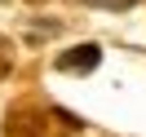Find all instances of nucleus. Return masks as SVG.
Returning a JSON list of instances; mask_svg holds the SVG:
<instances>
[{
  "instance_id": "f257e3e1",
  "label": "nucleus",
  "mask_w": 146,
  "mask_h": 137,
  "mask_svg": "<svg viewBox=\"0 0 146 137\" xmlns=\"http://www.w3.org/2000/svg\"><path fill=\"white\" fill-rule=\"evenodd\" d=\"M98 62H102V49L98 44H75V49H66V53L58 58V71H66V75H89Z\"/></svg>"
},
{
  "instance_id": "f03ea898",
  "label": "nucleus",
  "mask_w": 146,
  "mask_h": 137,
  "mask_svg": "<svg viewBox=\"0 0 146 137\" xmlns=\"http://www.w3.org/2000/svg\"><path fill=\"white\" fill-rule=\"evenodd\" d=\"M9 71H13V44H9L5 36H0V80H5Z\"/></svg>"
},
{
  "instance_id": "7ed1b4c3",
  "label": "nucleus",
  "mask_w": 146,
  "mask_h": 137,
  "mask_svg": "<svg viewBox=\"0 0 146 137\" xmlns=\"http://www.w3.org/2000/svg\"><path fill=\"white\" fill-rule=\"evenodd\" d=\"M93 9H111V13H124V9H133L137 0H89Z\"/></svg>"
},
{
  "instance_id": "20e7f679",
  "label": "nucleus",
  "mask_w": 146,
  "mask_h": 137,
  "mask_svg": "<svg viewBox=\"0 0 146 137\" xmlns=\"http://www.w3.org/2000/svg\"><path fill=\"white\" fill-rule=\"evenodd\" d=\"M49 36H58V22H36L31 27V40H49Z\"/></svg>"
}]
</instances>
